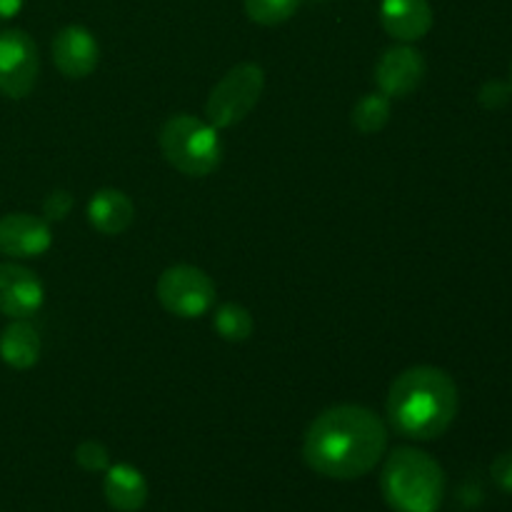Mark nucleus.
<instances>
[{"label": "nucleus", "mask_w": 512, "mask_h": 512, "mask_svg": "<svg viewBox=\"0 0 512 512\" xmlns=\"http://www.w3.org/2000/svg\"><path fill=\"white\" fill-rule=\"evenodd\" d=\"M388 425L365 405H333L308 425L303 460L328 480H358L375 470L388 450Z\"/></svg>", "instance_id": "f257e3e1"}, {"label": "nucleus", "mask_w": 512, "mask_h": 512, "mask_svg": "<svg viewBox=\"0 0 512 512\" xmlns=\"http://www.w3.org/2000/svg\"><path fill=\"white\" fill-rule=\"evenodd\" d=\"M458 385L435 365H413L393 380L385 415L395 435L415 443L438 440L458 415Z\"/></svg>", "instance_id": "f03ea898"}, {"label": "nucleus", "mask_w": 512, "mask_h": 512, "mask_svg": "<svg viewBox=\"0 0 512 512\" xmlns=\"http://www.w3.org/2000/svg\"><path fill=\"white\" fill-rule=\"evenodd\" d=\"M380 493L395 512H438L445 498V473L420 448H395L380 473Z\"/></svg>", "instance_id": "7ed1b4c3"}, {"label": "nucleus", "mask_w": 512, "mask_h": 512, "mask_svg": "<svg viewBox=\"0 0 512 512\" xmlns=\"http://www.w3.org/2000/svg\"><path fill=\"white\" fill-rule=\"evenodd\" d=\"M158 143L170 168L188 178H205L223 163V140L218 128L195 115H170L160 128Z\"/></svg>", "instance_id": "20e7f679"}, {"label": "nucleus", "mask_w": 512, "mask_h": 512, "mask_svg": "<svg viewBox=\"0 0 512 512\" xmlns=\"http://www.w3.org/2000/svg\"><path fill=\"white\" fill-rule=\"evenodd\" d=\"M265 90V70L258 63H238L215 83L205 100V120L213 128L228 130L243 123Z\"/></svg>", "instance_id": "39448f33"}, {"label": "nucleus", "mask_w": 512, "mask_h": 512, "mask_svg": "<svg viewBox=\"0 0 512 512\" xmlns=\"http://www.w3.org/2000/svg\"><path fill=\"white\" fill-rule=\"evenodd\" d=\"M155 295L165 313L183 320H195L215 308L218 288L205 270L178 263L160 273L158 283H155Z\"/></svg>", "instance_id": "423d86ee"}, {"label": "nucleus", "mask_w": 512, "mask_h": 512, "mask_svg": "<svg viewBox=\"0 0 512 512\" xmlns=\"http://www.w3.org/2000/svg\"><path fill=\"white\" fill-rule=\"evenodd\" d=\"M40 73L38 45L25 30H0V95L23 100L33 93Z\"/></svg>", "instance_id": "0eeeda50"}, {"label": "nucleus", "mask_w": 512, "mask_h": 512, "mask_svg": "<svg viewBox=\"0 0 512 512\" xmlns=\"http://www.w3.org/2000/svg\"><path fill=\"white\" fill-rule=\"evenodd\" d=\"M428 73L423 53L410 43L393 45L380 55L375 63V85L378 93L388 95L390 100H403L420 88Z\"/></svg>", "instance_id": "6e6552de"}, {"label": "nucleus", "mask_w": 512, "mask_h": 512, "mask_svg": "<svg viewBox=\"0 0 512 512\" xmlns=\"http://www.w3.org/2000/svg\"><path fill=\"white\" fill-rule=\"evenodd\" d=\"M53 245V230L45 218L30 213H8L0 218V255L28 260L45 255Z\"/></svg>", "instance_id": "1a4fd4ad"}, {"label": "nucleus", "mask_w": 512, "mask_h": 512, "mask_svg": "<svg viewBox=\"0 0 512 512\" xmlns=\"http://www.w3.org/2000/svg\"><path fill=\"white\" fill-rule=\"evenodd\" d=\"M53 63L68 80H83L100 63V45L85 25H65L53 38Z\"/></svg>", "instance_id": "9d476101"}, {"label": "nucleus", "mask_w": 512, "mask_h": 512, "mask_svg": "<svg viewBox=\"0 0 512 512\" xmlns=\"http://www.w3.org/2000/svg\"><path fill=\"white\" fill-rule=\"evenodd\" d=\"M45 288L38 275L18 263H0V313L10 320H28L43 308Z\"/></svg>", "instance_id": "9b49d317"}, {"label": "nucleus", "mask_w": 512, "mask_h": 512, "mask_svg": "<svg viewBox=\"0 0 512 512\" xmlns=\"http://www.w3.org/2000/svg\"><path fill=\"white\" fill-rule=\"evenodd\" d=\"M435 13L430 0H383L380 25L398 43H418L430 33Z\"/></svg>", "instance_id": "f8f14e48"}, {"label": "nucleus", "mask_w": 512, "mask_h": 512, "mask_svg": "<svg viewBox=\"0 0 512 512\" xmlns=\"http://www.w3.org/2000/svg\"><path fill=\"white\" fill-rule=\"evenodd\" d=\"M85 215H88V223L95 233L113 238V235H123L133 225L135 203L123 190L103 188L88 200Z\"/></svg>", "instance_id": "ddd939ff"}, {"label": "nucleus", "mask_w": 512, "mask_h": 512, "mask_svg": "<svg viewBox=\"0 0 512 512\" xmlns=\"http://www.w3.org/2000/svg\"><path fill=\"white\" fill-rule=\"evenodd\" d=\"M103 495L115 512H140L148 503V480L135 465L115 463L105 470Z\"/></svg>", "instance_id": "4468645a"}, {"label": "nucleus", "mask_w": 512, "mask_h": 512, "mask_svg": "<svg viewBox=\"0 0 512 512\" xmlns=\"http://www.w3.org/2000/svg\"><path fill=\"white\" fill-rule=\"evenodd\" d=\"M40 335L28 320H13L0 333V360L13 370H30L40 360Z\"/></svg>", "instance_id": "2eb2a0df"}, {"label": "nucleus", "mask_w": 512, "mask_h": 512, "mask_svg": "<svg viewBox=\"0 0 512 512\" xmlns=\"http://www.w3.org/2000/svg\"><path fill=\"white\" fill-rule=\"evenodd\" d=\"M213 330L225 343H245L253 335L255 320L250 310L240 303H223L215 308Z\"/></svg>", "instance_id": "dca6fc26"}, {"label": "nucleus", "mask_w": 512, "mask_h": 512, "mask_svg": "<svg viewBox=\"0 0 512 512\" xmlns=\"http://www.w3.org/2000/svg\"><path fill=\"white\" fill-rule=\"evenodd\" d=\"M390 113H393V105H390L388 95L368 93L355 103L353 113H350V123L358 133L375 135L390 123Z\"/></svg>", "instance_id": "f3484780"}, {"label": "nucleus", "mask_w": 512, "mask_h": 512, "mask_svg": "<svg viewBox=\"0 0 512 512\" xmlns=\"http://www.w3.org/2000/svg\"><path fill=\"white\" fill-rule=\"evenodd\" d=\"M303 0H243V8L248 20L263 28H275L283 25L298 13Z\"/></svg>", "instance_id": "a211bd4d"}, {"label": "nucleus", "mask_w": 512, "mask_h": 512, "mask_svg": "<svg viewBox=\"0 0 512 512\" xmlns=\"http://www.w3.org/2000/svg\"><path fill=\"white\" fill-rule=\"evenodd\" d=\"M75 463L85 473H105L110 468V450L100 440H83L73 453Z\"/></svg>", "instance_id": "6ab92c4d"}, {"label": "nucleus", "mask_w": 512, "mask_h": 512, "mask_svg": "<svg viewBox=\"0 0 512 512\" xmlns=\"http://www.w3.org/2000/svg\"><path fill=\"white\" fill-rule=\"evenodd\" d=\"M73 205L75 200L68 190H53V193L45 195L43 200V218L48 220V223H60V220L68 218Z\"/></svg>", "instance_id": "aec40b11"}, {"label": "nucleus", "mask_w": 512, "mask_h": 512, "mask_svg": "<svg viewBox=\"0 0 512 512\" xmlns=\"http://www.w3.org/2000/svg\"><path fill=\"white\" fill-rule=\"evenodd\" d=\"M478 100H480V105H483V108H488V110L505 108V105H508L512 100L510 83H503V80H488V83L480 88Z\"/></svg>", "instance_id": "412c9836"}, {"label": "nucleus", "mask_w": 512, "mask_h": 512, "mask_svg": "<svg viewBox=\"0 0 512 512\" xmlns=\"http://www.w3.org/2000/svg\"><path fill=\"white\" fill-rule=\"evenodd\" d=\"M490 478L503 493H512V450L500 453L490 465Z\"/></svg>", "instance_id": "4be33fe9"}, {"label": "nucleus", "mask_w": 512, "mask_h": 512, "mask_svg": "<svg viewBox=\"0 0 512 512\" xmlns=\"http://www.w3.org/2000/svg\"><path fill=\"white\" fill-rule=\"evenodd\" d=\"M25 0H0V20H10L23 10Z\"/></svg>", "instance_id": "5701e85b"}, {"label": "nucleus", "mask_w": 512, "mask_h": 512, "mask_svg": "<svg viewBox=\"0 0 512 512\" xmlns=\"http://www.w3.org/2000/svg\"><path fill=\"white\" fill-rule=\"evenodd\" d=\"M510 88H512V65H510Z\"/></svg>", "instance_id": "b1692460"}]
</instances>
